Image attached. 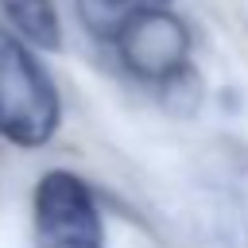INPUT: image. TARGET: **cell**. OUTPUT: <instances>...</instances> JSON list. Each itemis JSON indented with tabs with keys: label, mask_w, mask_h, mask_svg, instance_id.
<instances>
[{
	"label": "cell",
	"mask_w": 248,
	"mask_h": 248,
	"mask_svg": "<svg viewBox=\"0 0 248 248\" xmlns=\"http://www.w3.org/2000/svg\"><path fill=\"white\" fill-rule=\"evenodd\" d=\"M116 54L124 70L151 85H170L190 66V27L170 12V4H155L136 12L116 31Z\"/></svg>",
	"instance_id": "cell-3"
},
{
	"label": "cell",
	"mask_w": 248,
	"mask_h": 248,
	"mask_svg": "<svg viewBox=\"0 0 248 248\" xmlns=\"http://www.w3.org/2000/svg\"><path fill=\"white\" fill-rule=\"evenodd\" d=\"M78 4V19L85 23L89 35L112 43L116 31L143 8H155V4H170V0H74Z\"/></svg>",
	"instance_id": "cell-5"
},
{
	"label": "cell",
	"mask_w": 248,
	"mask_h": 248,
	"mask_svg": "<svg viewBox=\"0 0 248 248\" xmlns=\"http://www.w3.org/2000/svg\"><path fill=\"white\" fill-rule=\"evenodd\" d=\"M35 248H105L93 190L74 170H46L35 186Z\"/></svg>",
	"instance_id": "cell-2"
},
{
	"label": "cell",
	"mask_w": 248,
	"mask_h": 248,
	"mask_svg": "<svg viewBox=\"0 0 248 248\" xmlns=\"http://www.w3.org/2000/svg\"><path fill=\"white\" fill-rule=\"evenodd\" d=\"M8 23L35 46L43 50H58L62 46V27H58V12L54 0H0Z\"/></svg>",
	"instance_id": "cell-4"
},
{
	"label": "cell",
	"mask_w": 248,
	"mask_h": 248,
	"mask_svg": "<svg viewBox=\"0 0 248 248\" xmlns=\"http://www.w3.org/2000/svg\"><path fill=\"white\" fill-rule=\"evenodd\" d=\"M62 124V101L50 74L27 43L0 23V136L16 147H43Z\"/></svg>",
	"instance_id": "cell-1"
}]
</instances>
